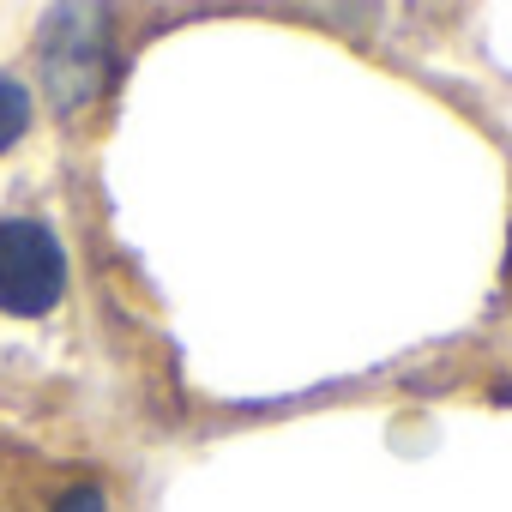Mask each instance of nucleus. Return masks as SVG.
Returning a JSON list of instances; mask_svg holds the SVG:
<instances>
[{"instance_id": "7ed1b4c3", "label": "nucleus", "mask_w": 512, "mask_h": 512, "mask_svg": "<svg viewBox=\"0 0 512 512\" xmlns=\"http://www.w3.org/2000/svg\"><path fill=\"white\" fill-rule=\"evenodd\" d=\"M31 133V91L0 73V151H13Z\"/></svg>"}, {"instance_id": "f03ea898", "label": "nucleus", "mask_w": 512, "mask_h": 512, "mask_svg": "<svg viewBox=\"0 0 512 512\" xmlns=\"http://www.w3.org/2000/svg\"><path fill=\"white\" fill-rule=\"evenodd\" d=\"M103 19L91 7H61L49 13V31H43V79H49V103L61 115L85 109L103 85Z\"/></svg>"}, {"instance_id": "f257e3e1", "label": "nucleus", "mask_w": 512, "mask_h": 512, "mask_svg": "<svg viewBox=\"0 0 512 512\" xmlns=\"http://www.w3.org/2000/svg\"><path fill=\"white\" fill-rule=\"evenodd\" d=\"M67 296V247L43 217H0V314L43 320Z\"/></svg>"}, {"instance_id": "20e7f679", "label": "nucleus", "mask_w": 512, "mask_h": 512, "mask_svg": "<svg viewBox=\"0 0 512 512\" xmlns=\"http://www.w3.org/2000/svg\"><path fill=\"white\" fill-rule=\"evenodd\" d=\"M55 512H109V494H103L97 482H79V488H67V494L55 500Z\"/></svg>"}]
</instances>
